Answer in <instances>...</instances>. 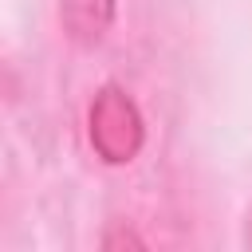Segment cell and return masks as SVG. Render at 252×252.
<instances>
[{"instance_id":"cell-1","label":"cell","mask_w":252,"mask_h":252,"mask_svg":"<svg viewBox=\"0 0 252 252\" xmlns=\"http://www.w3.org/2000/svg\"><path fill=\"white\" fill-rule=\"evenodd\" d=\"M87 138L106 165H126L146 146V118L122 87H102L87 110Z\"/></svg>"},{"instance_id":"cell-2","label":"cell","mask_w":252,"mask_h":252,"mask_svg":"<svg viewBox=\"0 0 252 252\" xmlns=\"http://www.w3.org/2000/svg\"><path fill=\"white\" fill-rule=\"evenodd\" d=\"M118 0H63L59 4V24L63 35L79 47H98L106 32L114 28Z\"/></svg>"}]
</instances>
